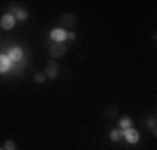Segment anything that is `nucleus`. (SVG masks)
I'll return each instance as SVG.
<instances>
[{
    "label": "nucleus",
    "instance_id": "0eeeda50",
    "mask_svg": "<svg viewBox=\"0 0 157 150\" xmlns=\"http://www.w3.org/2000/svg\"><path fill=\"white\" fill-rule=\"evenodd\" d=\"M10 61H20L22 59V50L20 47H13L9 50V54H7Z\"/></svg>",
    "mask_w": 157,
    "mask_h": 150
},
{
    "label": "nucleus",
    "instance_id": "423d86ee",
    "mask_svg": "<svg viewBox=\"0 0 157 150\" xmlns=\"http://www.w3.org/2000/svg\"><path fill=\"white\" fill-rule=\"evenodd\" d=\"M60 22L64 25V27H74L75 24H77V17H75L74 14H71V13H67V14H64L61 17V20H60Z\"/></svg>",
    "mask_w": 157,
    "mask_h": 150
},
{
    "label": "nucleus",
    "instance_id": "f8f14e48",
    "mask_svg": "<svg viewBox=\"0 0 157 150\" xmlns=\"http://www.w3.org/2000/svg\"><path fill=\"white\" fill-rule=\"evenodd\" d=\"M33 79H35L36 83H43L44 81H46V75H44L43 72H36L35 77H33Z\"/></svg>",
    "mask_w": 157,
    "mask_h": 150
},
{
    "label": "nucleus",
    "instance_id": "f257e3e1",
    "mask_svg": "<svg viewBox=\"0 0 157 150\" xmlns=\"http://www.w3.org/2000/svg\"><path fill=\"white\" fill-rule=\"evenodd\" d=\"M67 52V47L64 43H54L49 47V56L53 57V59H60L63 57Z\"/></svg>",
    "mask_w": 157,
    "mask_h": 150
},
{
    "label": "nucleus",
    "instance_id": "39448f33",
    "mask_svg": "<svg viewBox=\"0 0 157 150\" xmlns=\"http://www.w3.org/2000/svg\"><path fill=\"white\" fill-rule=\"evenodd\" d=\"M122 135L125 136V139H127L129 143H138V140H139V133L135 129H132V128L122 129Z\"/></svg>",
    "mask_w": 157,
    "mask_h": 150
},
{
    "label": "nucleus",
    "instance_id": "ddd939ff",
    "mask_svg": "<svg viewBox=\"0 0 157 150\" xmlns=\"http://www.w3.org/2000/svg\"><path fill=\"white\" fill-rule=\"evenodd\" d=\"M4 150H15V143L13 140H7L4 143Z\"/></svg>",
    "mask_w": 157,
    "mask_h": 150
},
{
    "label": "nucleus",
    "instance_id": "dca6fc26",
    "mask_svg": "<svg viewBox=\"0 0 157 150\" xmlns=\"http://www.w3.org/2000/svg\"><path fill=\"white\" fill-rule=\"evenodd\" d=\"M0 150H4V149H0Z\"/></svg>",
    "mask_w": 157,
    "mask_h": 150
},
{
    "label": "nucleus",
    "instance_id": "1a4fd4ad",
    "mask_svg": "<svg viewBox=\"0 0 157 150\" xmlns=\"http://www.w3.org/2000/svg\"><path fill=\"white\" fill-rule=\"evenodd\" d=\"M10 60L7 56H3V54H0V72H6L10 67Z\"/></svg>",
    "mask_w": 157,
    "mask_h": 150
},
{
    "label": "nucleus",
    "instance_id": "f03ea898",
    "mask_svg": "<svg viewBox=\"0 0 157 150\" xmlns=\"http://www.w3.org/2000/svg\"><path fill=\"white\" fill-rule=\"evenodd\" d=\"M44 75L49 78H57V75H59V64H57L56 61H49L48 64H46V67H44Z\"/></svg>",
    "mask_w": 157,
    "mask_h": 150
},
{
    "label": "nucleus",
    "instance_id": "6e6552de",
    "mask_svg": "<svg viewBox=\"0 0 157 150\" xmlns=\"http://www.w3.org/2000/svg\"><path fill=\"white\" fill-rule=\"evenodd\" d=\"M11 13H13V15H14V18L17 17L18 20H27V18H28V13H27V10H24V9L10 7V13H9V14H11Z\"/></svg>",
    "mask_w": 157,
    "mask_h": 150
},
{
    "label": "nucleus",
    "instance_id": "9b49d317",
    "mask_svg": "<svg viewBox=\"0 0 157 150\" xmlns=\"http://www.w3.org/2000/svg\"><path fill=\"white\" fill-rule=\"evenodd\" d=\"M121 135H122V131H118V129H113L110 132V138H111V140H114V142L118 140Z\"/></svg>",
    "mask_w": 157,
    "mask_h": 150
},
{
    "label": "nucleus",
    "instance_id": "2eb2a0df",
    "mask_svg": "<svg viewBox=\"0 0 157 150\" xmlns=\"http://www.w3.org/2000/svg\"><path fill=\"white\" fill-rule=\"evenodd\" d=\"M67 38H68V39H74L75 38V33L74 32H68V33H67Z\"/></svg>",
    "mask_w": 157,
    "mask_h": 150
},
{
    "label": "nucleus",
    "instance_id": "20e7f679",
    "mask_svg": "<svg viewBox=\"0 0 157 150\" xmlns=\"http://www.w3.org/2000/svg\"><path fill=\"white\" fill-rule=\"evenodd\" d=\"M67 38V32L61 28H54L50 32V39H53L56 43H63V40H65Z\"/></svg>",
    "mask_w": 157,
    "mask_h": 150
},
{
    "label": "nucleus",
    "instance_id": "9d476101",
    "mask_svg": "<svg viewBox=\"0 0 157 150\" xmlns=\"http://www.w3.org/2000/svg\"><path fill=\"white\" fill-rule=\"evenodd\" d=\"M118 125L122 128V129H127V128H131V125H132V120H131L129 117H122L121 120H120Z\"/></svg>",
    "mask_w": 157,
    "mask_h": 150
},
{
    "label": "nucleus",
    "instance_id": "4468645a",
    "mask_svg": "<svg viewBox=\"0 0 157 150\" xmlns=\"http://www.w3.org/2000/svg\"><path fill=\"white\" fill-rule=\"evenodd\" d=\"M147 125H149V128H150V129H154V127H156V124H154V121H153V120L149 121Z\"/></svg>",
    "mask_w": 157,
    "mask_h": 150
},
{
    "label": "nucleus",
    "instance_id": "7ed1b4c3",
    "mask_svg": "<svg viewBox=\"0 0 157 150\" xmlns=\"http://www.w3.org/2000/svg\"><path fill=\"white\" fill-rule=\"evenodd\" d=\"M0 25H2V28L6 31L9 29H13V27L15 25V18L13 14H6L2 17V20H0Z\"/></svg>",
    "mask_w": 157,
    "mask_h": 150
}]
</instances>
